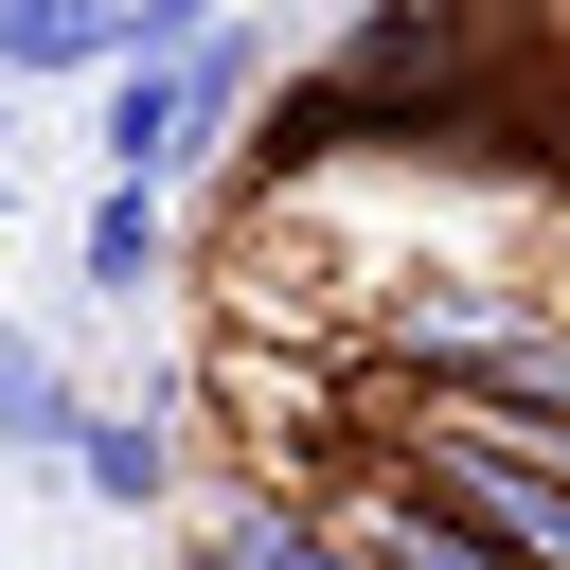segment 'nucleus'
I'll return each mask as SVG.
<instances>
[{"mask_svg": "<svg viewBox=\"0 0 570 570\" xmlns=\"http://www.w3.org/2000/svg\"><path fill=\"white\" fill-rule=\"evenodd\" d=\"M0 570H18V552H0Z\"/></svg>", "mask_w": 570, "mask_h": 570, "instance_id": "obj_8", "label": "nucleus"}, {"mask_svg": "<svg viewBox=\"0 0 570 570\" xmlns=\"http://www.w3.org/2000/svg\"><path fill=\"white\" fill-rule=\"evenodd\" d=\"M53 428H71V356L0 303V463H53Z\"/></svg>", "mask_w": 570, "mask_h": 570, "instance_id": "obj_6", "label": "nucleus"}, {"mask_svg": "<svg viewBox=\"0 0 570 570\" xmlns=\"http://www.w3.org/2000/svg\"><path fill=\"white\" fill-rule=\"evenodd\" d=\"M71 267H89V303H160V267H178V178H107L89 160V214H71Z\"/></svg>", "mask_w": 570, "mask_h": 570, "instance_id": "obj_3", "label": "nucleus"}, {"mask_svg": "<svg viewBox=\"0 0 570 570\" xmlns=\"http://www.w3.org/2000/svg\"><path fill=\"white\" fill-rule=\"evenodd\" d=\"M125 53V0H0V89H89Z\"/></svg>", "mask_w": 570, "mask_h": 570, "instance_id": "obj_4", "label": "nucleus"}, {"mask_svg": "<svg viewBox=\"0 0 570 570\" xmlns=\"http://www.w3.org/2000/svg\"><path fill=\"white\" fill-rule=\"evenodd\" d=\"M53 463H71L89 517H178V410H160V392H71Z\"/></svg>", "mask_w": 570, "mask_h": 570, "instance_id": "obj_2", "label": "nucleus"}, {"mask_svg": "<svg viewBox=\"0 0 570 570\" xmlns=\"http://www.w3.org/2000/svg\"><path fill=\"white\" fill-rule=\"evenodd\" d=\"M338 517H356L392 570H517V552H481V534H428V517H392V499H338Z\"/></svg>", "mask_w": 570, "mask_h": 570, "instance_id": "obj_7", "label": "nucleus"}, {"mask_svg": "<svg viewBox=\"0 0 570 570\" xmlns=\"http://www.w3.org/2000/svg\"><path fill=\"white\" fill-rule=\"evenodd\" d=\"M196 570H392V552H374L356 517H321V499H249V517H232Z\"/></svg>", "mask_w": 570, "mask_h": 570, "instance_id": "obj_5", "label": "nucleus"}, {"mask_svg": "<svg viewBox=\"0 0 570 570\" xmlns=\"http://www.w3.org/2000/svg\"><path fill=\"white\" fill-rule=\"evenodd\" d=\"M0 107H18V89H0Z\"/></svg>", "mask_w": 570, "mask_h": 570, "instance_id": "obj_9", "label": "nucleus"}, {"mask_svg": "<svg viewBox=\"0 0 570 570\" xmlns=\"http://www.w3.org/2000/svg\"><path fill=\"white\" fill-rule=\"evenodd\" d=\"M107 107H89V160L107 178H196L214 142H232V107H249V36H125L107 71H89Z\"/></svg>", "mask_w": 570, "mask_h": 570, "instance_id": "obj_1", "label": "nucleus"}]
</instances>
